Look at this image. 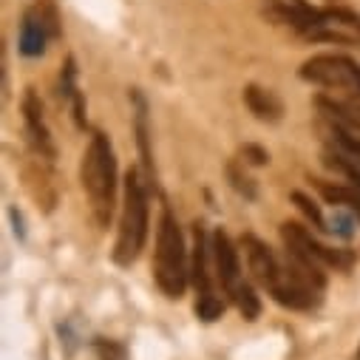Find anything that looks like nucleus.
Segmentation results:
<instances>
[{
	"label": "nucleus",
	"mask_w": 360,
	"mask_h": 360,
	"mask_svg": "<svg viewBox=\"0 0 360 360\" xmlns=\"http://www.w3.org/2000/svg\"><path fill=\"white\" fill-rule=\"evenodd\" d=\"M230 295H233V304L238 307V312H241L247 321H255V318L261 315V301H258V295L252 292V287H250V284H244V281H241Z\"/></svg>",
	"instance_id": "16"
},
{
	"label": "nucleus",
	"mask_w": 360,
	"mask_h": 360,
	"mask_svg": "<svg viewBox=\"0 0 360 360\" xmlns=\"http://www.w3.org/2000/svg\"><path fill=\"white\" fill-rule=\"evenodd\" d=\"M244 103L250 108V114H255L261 122H278L284 117V103L261 85H247L244 88Z\"/></svg>",
	"instance_id": "12"
},
{
	"label": "nucleus",
	"mask_w": 360,
	"mask_h": 360,
	"mask_svg": "<svg viewBox=\"0 0 360 360\" xmlns=\"http://www.w3.org/2000/svg\"><path fill=\"white\" fill-rule=\"evenodd\" d=\"M292 202L298 205V210L312 221V227L315 230H326V219H323V213H321V207L309 199V196H304V193H298V191H292Z\"/></svg>",
	"instance_id": "19"
},
{
	"label": "nucleus",
	"mask_w": 360,
	"mask_h": 360,
	"mask_svg": "<svg viewBox=\"0 0 360 360\" xmlns=\"http://www.w3.org/2000/svg\"><path fill=\"white\" fill-rule=\"evenodd\" d=\"M307 40L360 46V18L346 9H318L315 20L304 32Z\"/></svg>",
	"instance_id": "6"
},
{
	"label": "nucleus",
	"mask_w": 360,
	"mask_h": 360,
	"mask_svg": "<svg viewBox=\"0 0 360 360\" xmlns=\"http://www.w3.org/2000/svg\"><path fill=\"white\" fill-rule=\"evenodd\" d=\"M148 238V193L136 170L125 176V199H122V221H120V238L114 250L117 264H131L142 252Z\"/></svg>",
	"instance_id": "3"
},
{
	"label": "nucleus",
	"mask_w": 360,
	"mask_h": 360,
	"mask_svg": "<svg viewBox=\"0 0 360 360\" xmlns=\"http://www.w3.org/2000/svg\"><path fill=\"white\" fill-rule=\"evenodd\" d=\"M193 236H196V244H193V258H191V278H193L199 295H207V292H213L210 290V269H207V241H205L202 227H196Z\"/></svg>",
	"instance_id": "13"
},
{
	"label": "nucleus",
	"mask_w": 360,
	"mask_h": 360,
	"mask_svg": "<svg viewBox=\"0 0 360 360\" xmlns=\"http://www.w3.org/2000/svg\"><path fill=\"white\" fill-rule=\"evenodd\" d=\"M51 37V29L40 12H26L20 23V54L23 57H40L46 51V43Z\"/></svg>",
	"instance_id": "11"
},
{
	"label": "nucleus",
	"mask_w": 360,
	"mask_h": 360,
	"mask_svg": "<svg viewBox=\"0 0 360 360\" xmlns=\"http://www.w3.org/2000/svg\"><path fill=\"white\" fill-rule=\"evenodd\" d=\"M315 12L312 6H307V0H264V15L276 23H284V26H292L295 32H307L309 23L315 20Z\"/></svg>",
	"instance_id": "10"
},
{
	"label": "nucleus",
	"mask_w": 360,
	"mask_h": 360,
	"mask_svg": "<svg viewBox=\"0 0 360 360\" xmlns=\"http://www.w3.org/2000/svg\"><path fill=\"white\" fill-rule=\"evenodd\" d=\"M318 185V191H321V196L329 202V205H335V207H346V210H352L357 219H360V191L354 188H343V185H329V182H315Z\"/></svg>",
	"instance_id": "15"
},
{
	"label": "nucleus",
	"mask_w": 360,
	"mask_h": 360,
	"mask_svg": "<svg viewBox=\"0 0 360 360\" xmlns=\"http://www.w3.org/2000/svg\"><path fill=\"white\" fill-rule=\"evenodd\" d=\"M82 188L91 199V210L100 227H108L117 205V159L103 131H94L82 156Z\"/></svg>",
	"instance_id": "1"
},
{
	"label": "nucleus",
	"mask_w": 360,
	"mask_h": 360,
	"mask_svg": "<svg viewBox=\"0 0 360 360\" xmlns=\"http://www.w3.org/2000/svg\"><path fill=\"white\" fill-rule=\"evenodd\" d=\"M241 244H244V252H247V264H250V273H252V278L261 284V287H266V290H273L276 284H278V278H281V264H278V258L273 255V250H269L261 238H255L252 233H247L244 238H241Z\"/></svg>",
	"instance_id": "7"
},
{
	"label": "nucleus",
	"mask_w": 360,
	"mask_h": 360,
	"mask_svg": "<svg viewBox=\"0 0 360 360\" xmlns=\"http://www.w3.org/2000/svg\"><path fill=\"white\" fill-rule=\"evenodd\" d=\"M326 230L335 233L338 238H352V236H354V219H352V210H346V207H335V216L326 221Z\"/></svg>",
	"instance_id": "18"
},
{
	"label": "nucleus",
	"mask_w": 360,
	"mask_h": 360,
	"mask_svg": "<svg viewBox=\"0 0 360 360\" xmlns=\"http://www.w3.org/2000/svg\"><path fill=\"white\" fill-rule=\"evenodd\" d=\"M301 77L307 82L323 88H340L354 97H360V65L343 54H318L301 65Z\"/></svg>",
	"instance_id": "4"
},
{
	"label": "nucleus",
	"mask_w": 360,
	"mask_h": 360,
	"mask_svg": "<svg viewBox=\"0 0 360 360\" xmlns=\"http://www.w3.org/2000/svg\"><path fill=\"white\" fill-rule=\"evenodd\" d=\"M318 108L326 111L335 122L346 125L349 131H360V105H357V103H343V100L318 97Z\"/></svg>",
	"instance_id": "14"
},
{
	"label": "nucleus",
	"mask_w": 360,
	"mask_h": 360,
	"mask_svg": "<svg viewBox=\"0 0 360 360\" xmlns=\"http://www.w3.org/2000/svg\"><path fill=\"white\" fill-rule=\"evenodd\" d=\"M153 276L159 290L167 298H182L188 290V255H185V238L179 230L173 213L165 207L159 233H156V261H153Z\"/></svg>",
	"instance_id": "2"
},
{
	"label": "nucleus",
	"mask_w": 360,
	"mask_h": 360,
	"mask_svg": "<svg viewBox=\"0 0 360 360\" xmlns=\"http://www.w3.org/2000/svg\"><path fill=\"white\" fill-rule=\"evenodd\" d=\"M23 120H26V128H29V136L37 148V153L43 159H54L57 150H54V142H51V134L46 128V120H43V105L34 94V88H26V97H23Z\"/></svg>",
	"instance_id": "9"
},
{
	"label": "nucleus",
	"mask_w": 360,
	"mask_h": 360,
	"mask_svg": "<svg viewBox=\"0 0 360 360\" xmlns=\"http://www.w3.org/2000/svg\"><path fill=\"white\" fill-rule=\"evenodd\" d=\"M323 159H326V165H329L332 170L343 173L349 182H354V188L360 191V162H357V159L343 156V153H323Z\"/></svg>",
	"instance_id": "17"
},
{
	"label": "nucleus",
	"mask_w": 360,
	"mask_h": 360,
	"mask_svg": "<svg viewBox=\"0 0 360 360\" xmlns=\"http://www.w3.org/2000/svg\"><path fill=\"white\" fill-rule=\"evenodd\" d=\"M94 352L100 360H128V352L122 343L117 340H105V338H97L94 340Z\"/></svg>",
	"instance_id": "21"
},
{
	"label": "nucleus",
	"mask_w": 360,
	"mask_h": 360,
	"mask_svg": "<svg viewBox=\"0 0 360 360\" xmlns=\"http://www.w3.org/2000/svg\"><path fill=\"white\" fill-rule=\"evenodd\" d=\"M227 176H230L233 188H236L238 193H244L247 199H255V196H258V193H255V185H252V179H250V176H244V173H238V167H236V165H230V167H227Z\"/></svg>",
	"instance_id": "22"
},
{
	"label": "nucleus",
	"mask_w": 360,
	"mask_h": 360,
	"mask_svg": "<svg viewBox=\"0 0 360 360\" xmlns=\"http://www.w3.org/2000/svg\"><path fill=\"white\" fill-rule=\"evenodd\" d=\"M210 250L216 258V269H219V281L224 284L227 295L241 284V264H238V252L230 241V236L224 230H216L210 238Z\"/></svg>",
	"instance_id": "8"
},
{
	"label": "nucleus",
	"mask_w": 360,
	"mask_h": 360,
	"mask_svg": "<svg viewBox=\"0 0 360 360\" xmlns=\"http://www.w3.org/2000/svg\"><path fill=\"white\" fill-rule=\"evenodd\" d=\"M196 315H199L202 321L213 323V321H219V318L224 315V304H221V301H219L213 292L199 295V301H196Z\"/></svg>",
	"instance_id": "20"
},
{
	"label": "nucleus",
	"mask_w": 360,
	"mask_h": 360,
	"mask_svg": "<svg viewBox=\"0 0 360 360\" xmlns=\"http://www.w3.org/2000/svg\"><path fill=\"white\" fill-rule=\"evenodd\" d=\"M281 238H284V247L287 252L304 258V261H312V264H329V266H340V269H349L352 266V255L349 252H340V250H329L323 247L321 241L312 238V233L307 227H301L298 221H284L281 224Z\"/></svg>",
	"instance_id": "5"
},
{
	"label": "nucleus",
	"mask_w": 360,
	"mask_h": 360,
	"mask_svg": "<svg viewBox=\"0 0 360 360\" xmlns=\"http://www.w3.org/2000/svg\"><path fill=\"white\" fill-rule=\"evenodd\" d=\"M335 142L352 156V159H357L360 162V139H354L349 131H343V128H335Z\"/></svg>",
	"instance_id": "23"
},
{
	"label": "nucleus",
	"mask_w": 360,
	"mask_h": 360,
	"mask_svg": "<svg viewBox=\"0 0 360 360\" xmlns=\"http://www.w3.org/2000/svg\"><path fill=\"white\" fill-rule=\"evenodd\" d=\"M241 156H244L250 165H266V162H269V153H266L264 148H258V145H244V148H241Z\"/></svg>",
	"instance_id": "24"
},
{
	"label": "nucleus",
	"mask_w": 360,
	"mask_h": 360,
	"mask_svg": "<svg viewBox=\"0 0 360 360\" xmlns=\"http://www.w3.org/2000/svg\"><path fill=\"white\" fill-rule=\"evenodd\" d=\"M68 100H71V108H74V122H77V128H85V100H82V94L74 91Z\"/></svg>",
	"instance_id": "25"
}]
</instances>
